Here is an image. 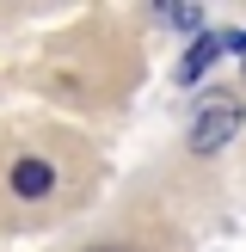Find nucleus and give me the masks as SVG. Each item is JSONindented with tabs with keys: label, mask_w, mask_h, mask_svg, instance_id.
Returning <instances> with one entry per match:
<instances>
[{
	"label": "nucleus",
	"mask_w": 246,
	"mask_h": 252,
	"mask_svg": "<svg viewBox=\"0 0 246 252\" xmlns=\"http://www.w3.org/2000/svg\"><path fill=\"white\" fill-rule=\"evenodd\" d=\"M234 129H240V98L221 93L215 105H203V117L191 123V154H215L221 142H234Z\"/></svg>",
	"instance_id": "obj_1"
},
{
	"label": "nucleus",
	"mask_w": 246,
	"mask_h": 252,
	"mask_svg": "<svg viewBox=\"0 0 246 252\" xmlns=\"http://www.w3.org/2000/svg\"><path fill=\"white\" fill-rule=\"evenodd\" d=\"M49 185H56V172H49L43 160H19V166H12V191L19 197H49Z\"/></svg>",
	"instance_id": "obj_2"
},
{
	"label": "nucleus",
	"mask_w": 246,
	"mask_h": 252,
	"mask_svg": "<svg viewBox=\"0 0 246 252\" xmlns=\"http://www.w3.org/2000/svg\"><path fill=\"white\" fill-rule=\"evenodd\" d=\"M215 49H221L215 37H203V43H191V56H184V68H179V74H184V80H197V74H203L209 62H215Z\"/></svg>",
	"instance_id": "obj_3"
},
{
	"label": "nucleus",
	"mask_w": 246,
	"mask_h": 252,
	"mask_svg": "<svg viewBox=\"0 0 246 252\" xmlns=\"http://www.w3.org/2000/svg\"><path fill=\"white\" fill-rule=\"evenodd\" d=\"M92 252H135V246H117V240H105V246H92Z\"/></svg>",
	"instance_id": "obj_4"
}]
</instances>
